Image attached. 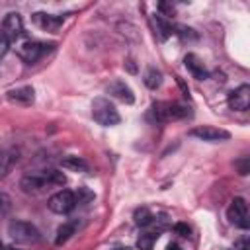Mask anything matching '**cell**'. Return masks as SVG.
Wrapping results in <instances>:
<instances>
[{"instance_id": "6da1fadb", "label": "cell", "mask_w": 250, "mask_h": 250, "mask_svg": "<svg viewBox=\"0 0 250 250\" xmlns=\"http://www.w3.org/2000/svg\"><path fill=\"white\" fill-rule=\"evenodd\" d=\"M92 117H94L96 123H100L104 127H111V125H117L121 121L119 111L115 109V105L107 98H94V102H92Z\"/></svg>"}, {"instance_id": "7a4b0ae2", "label": "cell", "mask_w": 250, "mask_h": 250, "mask_svg": "<svg viewBox=\"0 0 250 250\" xmlns=\"http://www.w3.org/2000/svg\"><path fill=\"white\" fill-rule=\"evenodd\" d=\"M150 113L156 121L166 123V121H178V119L188 117L189 109L182 104H176V102H154L150 107Z\"/></svg>"}, {"instance_id": "3957f363", "label": "cell", "mask_w": 250, "mask_h": 250, "mask_svg": "<svg viewBox=\"0 0 250 250\" xmlns=\"http://www.w3.org/2000/svg\"><path fill=\"white\" fill-rule=\"evenodd\" d=\"M8 234L14 242H20V244H35L41 240L39 229L27 221H10Z\"/></svg>"}, {"instance_id": "277c9868", "label": "cell", "mask_w": 250, "mask_h": 250, "mask_svg": "<svg viewBox=\"0 0 250 250\" xmlns=\"http://www.w3.org/2000/svg\"><path fill=\"white\" fill-rule=\"evenodd\" d=\"M53 43H41V41H23L20 47H18V57L23 61V62H27V64H33V62H37L39 59H43L45 57V53H49V51H53Z\"/></svg>"}, {"instance_id": "5b68a950", "label": "cell", "mask_w": 250, "mask_h": 250, "mask_svg": "<svg viewBox=\"0 0 250 250\" xmlns=\"http://www.w3.org/2000/svg\"><path fill=\"white\" fill-rule=\"evenodd\" d=\"M47 207L53 211V213H59V215H64V213H70L74 207H76V197H74V191L70 189H61L57 193H53L47 201Z\"/></svg>"}, {"instance_id": "8992f818", "label": "cell", "mask_w": 250, "mask_h": 250, "mask_svg": "<svg viewBox=\"0 0 250 250\" xmlns=\"http://www.w3.org/2000/svg\"><path fill=\"white\" fill-rule=\"evenodd\" d=\"M227 219L234 227H238V229H244L246 230L250 227V221H248V205H246V201L242 197H234L230 201V205L227 209Z\"/></svg>"}, {"instance_id": "52a82bcc", "label": "cell", "mask_w": 250, "mask_h": 250, "mask_svg": "<svg viewBox=\"0 0 250 250\" xmlns=\"http://www.w3.org/2000/svg\"><path fill=\"white\" fill-rule=\"evenodd\" d=\"M189 137H195L199 141H207V143H219V141H229L230 139V133L225 131V129H219V127H213V125H199V127H193L189 129L188 133Z\"/></svg>"}, {"instance_id": "ba28073f", "label": "cell", "mask_w": 250, "mask_h": 250, "mask_svg": "<svg viewBox=\"0 0 250 250\" xmlns=\"http://www.w3.org/2000/svg\"><path fill=\"white\" fill-rule=\"evenodd\" d=\"M2 33L6 35V39L10 43H16L21 35H23V21L20 18V14H8L2 21Z\"/></svg>"}, {"instance_id": "9c48e42d", "label": "cell", "mask_w": 250, "mask_h": 250, "mask_svg": "<svg viewBox=\"0 0 250 250\" xmlns=\"http://www.w3.org/2000/svg\"><path fill=\"white\" fill-rule=\"evenodd\" d=\"M229 107L234 111H246L250 107V86L242 84L229 94Z\"/></svg>"}, {"instance_id": "30bf717a", "label": "cell", "mask_w": 250, "mask_h": 250, "mask_svg": "<svg viewBox=\"0 0 250 250\" xmlns=\"http://www.w3.org/2000/svg\"><path fill=\"white\" fill-rule=\"evenodd\" d=\"M47 180L43 178V174H25L21 180H20V188L21 191L25 193H41L45 188H47Z\"/></svg>"}, {"instance_id": "8fae6325", "label": "cell", "mask_w": 250, "mask_h": 250, "mask_svg": "<svg viewBox=\"0 0 250 250\" xmlns=\"http://www.w3.org/2000/svg\"><path fill=\"white\" fill-rule=\"evenodd\" d=\"M6 98L12 102V104H20V105H29L33 104L35 100V90L31 86H20V88H14L6 94Z\"/></svg>"}, {"instance_id": "7c38bea8", "label": "cell", "mask_w": 250, "mask_h": 250, "mask_svg": "<svg viewBox=\"0 0 250 250\" xmlns=\"http://www.w3.org/2000/svg\"><path fill=\"white\" fill-rule=\"evenodd\" d=\"M62 20H64L62 16H53V14H45V12L33 14V21L41 29H47V31H57L62 25Z\"/></svg>"}, {"instance_id": "4fadbf2b", "label": "cell", "mask_w": 250, "mask_h": 250, "mask_svg": "<svg viewBox=\"0 0 250 250\" xmlns=\"http://www.w3.org/2000/svg\"><path fill=\"white\" fill-rule=\"evenodd\" d=\"M107 94L113 96V98H117V100H121V102H125V104H133V102H135L133 90H131L125 82H121V80L111 82V84L107 86Z\"/></svg>"}, {"instance_id": "5bb4252c", "label": "cell", "mask_w": 250, "mask_h": 250, "mask_svg": "<svg viewBox=\"0 0 250 250\" xmlns=\"http://www.w3.org/2000/svg\"><path fill=\"white\" fill-rule=\"evenodd\" d=\"M184 62H186V68L197 78V80H205L207 76H209V72L205 70V66H203V62L195 57V55H186V59H184Z\"/></svg>"}, {"instance_id": "9a60e30c", "label": "cell", "mask_w": 250, "mask_h": 250, "mask_svg": "<svg viewBox=\"0 0 250 250\" xmlns=\"http://www.w3.org/2000/svg\"><path fill=\"white\" fill-rule=\"evenodd\" d=\"M76 229H78V221H66V223H62V225L57 229L55 244H57V246L64 244V242H66V240L76 232Z\"/></svg>"}, {"instance_id": "2e32d148", "label": "cell", "mask_w": 250, "mask_h": 250, "mask_svg": "<svg viewBox=\"0 0 250 250\" xmlns=\"http://www.w3.org/2000/svg\"><path fill=\"white\" fill-rule=\"evenodd\" d=\"M16 162H18V152L8 150V148L0 150V176H6Z\"/></svg>"}, {"instance_id": "e0dca14e", "label": "cell", "mask_w": 250, "mask_h": 250, "mask_svg": "<svg viewBox=\"0 0 250 250\" xmlns=\"http://www.w3.org/2000/svg\"><path fill=\"white\" fill-rule=\"evenodd\" d=\"M43 178L47 180L49 186H64L66 184V176L61 172V170H55V168H47L41 172Z\"/></svg>"}, {"instance_id": "ac0fdd59", "label": "cell", "mask_w": 250, "mask_h": 250, "mask_svg": "<svg viewBox=\"0 0 250 250\" xmlns=\"http://www.w3.org/2000/svg\"><path fill=\"white\" fill-rule=\"evenodd\" d=\"M145 86L148 88V90H156L160 84H162V74H160V70H156L154 66H150L146 72H145Z\"/></svg>"}, {"instance_id": "d6986e66", "label": "cell", "mask_w": 250, "mask_h": 250, "mask_svg": "<svg viewBox=\"0 0 250 250\" xmlns=\"http://www.w3.org/2000/svg\"><path fill=\"white\" fill-rule=\"evenodd\" d=\"M61 164H62V168L72 170V172H86V170H88L86 160H82L80 156H66Z\"/></svg>"}, {"instance_id": "ffe728a7", "label": "cell", "mask_w": 250, "mask_h": 250, "mask_svg": "<svg viewBox=\"0 0 250 250\" xmlns=\"http://www.w3.org/2000/svg\"><path fill=\"white\" fill-rule=\"evenodd\" d=\"M135 223H137L139 227H148V225L154 223V215H152L146 207H141V209L135 211Z\"/></svg>"}, {"instance_id": "44dd1931", "label": "cell", "mask_w": 250, "mask_h": 250, "mask_svg": "<svg viewBox=\"0 0 250 250\" xmlns=\"http://www.w3.org/2000/svg\"><path fill=\"white\" fill-rule=\"evenodd\" d=\"M156 238H158V232H143L137 240V248L139 250H152Z\"/></svg>"}, {"instance_id": "7402d4cb", "label": "cell", "mask_w": 250, "mask_h": 250, "mask_svg": "<svg viewBox=\"0 0 250 250\" xmlns=\"http://www.w3.org/2000/svg\"><path fill=\"white\" fill-rule=\"evenodd\" d=\"M154 20H156V27H158V31H160V39H168V37L174 33L172 23H168L162 16H154Z\"/></svg>"}, {"instance_id": "603a6c76", "label": "cell", "mask_w": 250, "mask_h": 250, "mask_svg": "<svg viewBox=\"0 0 250 250\" xmlns=\"http://www.w3.org/2000/svg\"><path fill=\"white\" fill-rule=\"evenodd\" d=\"M74 197H76V203L86 205V203H90V201L94 199V193H92L88 188H78V189L74 191Z\"/></svg>"}, {"instance_id": "cb8c5ba5", "label": "cell", "mask_w": 250, "mask_h": 250, "mask_svg": "<svg viewBox=\"0 0 250 250\" xmlns=\"http://www.w3.org/2000/svg\"><path fill=\"white\" fill-rule=\"evenodd\" d=\"M248 164H250V160H248L246 156L234 162V166L238 168V174H242V176H246V174H248Z\"/></svg>"}, {"instance_id": "d4e9b609", "label": "cell", "mask_w": 250, "mask_h": 250, "mask_svg": "<svg viewBox=\"0 0 250 250\" xmlns=\"http://www.w3.org/2000/svg\"><path fill=\"white\" fill-rule=\"evenodd\" d=\"M174 232L180 234V236H189L191 230H189V227H188L186 223H176V225H174Z\"/></svg>"}, {"instance_id": "484cf974", "label": "cell", "mask_w": 250, "mask_h": 250, "mask_svg": "<svg viewBox=\"0 0 250 250\" xmlns=\"http://www.w3.org/2000/svg\"><path fill=\"white\" fill-rule=\"evenodd\" d=\"M8 49H10V41L6 39V35L2 33V29H0V59L8 53Z\"/></svg>"}, {"instance_id": "4316f807", "label": "cell", "mask_w": 250, "mask_h": 250, "mask_svg": "<svg viewBox=\"0 0 250 250\" xmlns=\"http://www.w3.org/2000/svg\"><path fill=\"white\" fill-rule=\"evenodd\" d=\"M158 10H160V12H166V16H172V14H174V8H172L170 4H166V2H160V4H158Z\"/></svg>"}, {"instance_id": "83f0119b", "label": "cell", "mask_w": 250, "mask_h": 250, "mask_svg": "<svg viewBox=\"0 0 250 250\" xmlns=\"http://www.w3.org/2000/svg\"><path fill=\"white\" fill-rule=\"evenodd\" d=\"M236 248H240V250H250V248H248V238L238 240V242H236Z\"/></svg>"}, {"instance_id": "f1b7e54d", "label": "cell", "mask_w": 250, "mask_h": 250, "mask_svg": "<svg viewBox=\"0 0 250 250\" xmlns=\"http://www.w3.org/2000/svg\"><path fill=\"white\" fill-rule=\"evenodd\" d=\"M166 250H180V246H178V244H168Z\"/></svg>"}, {"instance_id": "f546056e", "label": "cell", "mask_w": 250, "mask_h": 250, "mask_svg": "<svg viewBox=\"0 0 250 250\" xmlns=\"http://www.w3.org/2000/svg\"><path fill=\"white\" fill-rule=\"evenodd\" d=\"M4 201H6V197H4V195H2V193H0V209H2V207H4Z\"/></svg>"}]
</instances>
